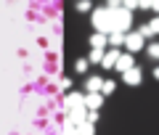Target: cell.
I'll return each mask as SVG.
<instances>
[{
	"mask_svg": "<svg viewBox=\"0 0 159 135\" xmlns=\"http://www.w3.org/2000/svg\"><path fill=\"white\" fill-rule=\"evenodd\" d=\"M93 27L98 29V34H111L114 32V13L109 8H96L93 11Z\"/></svg>",
	"mask_w": 159,
	"mask_h": 135,
	"instance_id": "obj_1",
	"label": "cell"
},
{
	"mask_svg": "<svg viewBox=\"0 0 159 135\" xmlns=\"http://www.w3.org/2000/svg\"><path fill=\"white\" fill-rule=\"evenodd\" d=\"M143 45H146V40H143L138 32H130V34L125 37V51H127V53H138Z\"/></svg>",
	"mask_w": 159,
	"mask_h": 135,
	"instance_id": "obj_2",
	"label": "cell"
},
{
	"mask_svg": "<svg viewBox=\"0 0 159 135\" xmlns=\"http://www.w3.org/2000/svg\"><path fill=\"white\" fill-rule=\"evenodd\" d=\"M117 72H130V69H135V58H133V53H122V56H119V61H117Z\"/></svg>",
	"mask_w": 159,
	"mask_h": 135,
	"instance_id": "obj_3",
	"label": "cell"
},
{
	"mask_svg": "<svg viewBox=\"0 0 159 135\" xmlns=\"http://www.w3.org/2000/svg\"><path fill=\"white\" fill-rule=\"evenodd\" d=\"M122 79H125V85L135 88V85H141V79H143V72L135 66V69H130V72H125V74H122Z\"/></svg>",
	"mask_w": 159,
	"mask_h": 135,
	"instance_id": "obj_4",
	"label": "cell"
},
{
	"mask_svg": "<svg viewBox=\"0 0 159 135\" xmlns=\"http://www.w3.org/2000/svg\"><path fill=\"white\" fill-rule=\"evenodd\" d=\"M119 56H122V51H117V48L106 51V56H103V69H114L117 61H119Z\"/></svg>",
	"mask_w": 159,
	"mask_h": 135,
	"instance_id": "obj_5",
	"label": "cell"
},
{
	"mask_svg": "<svg viewBox=\"0 0 159 135\" xmlns=\"http://www.w3.org/2000/svg\"><path fill=\"white\" fill-rule=\"evenodd\" d=\"M101 103H103V93H88L85 96V106L90 109V111L101 109Z\"/></svg>",
	"mask_w": 159,
	"mask_h": 135,
	"instance_id": "obj_6",
	"label": "cell"
},
{
	"mask_svg": "<svg viewBox=\"0 0 159 135\" xmlns=\"http://www.w3.org/2000/svg\"><path fill=\"white\" fill-rule=\"evenodd\" d=\"M85 88H88V93H101L103 90V77H88Z\"/></svg>",
	"mask_w": 159,
	"mask_h": 135,
	"instance_id": "obj_7",
	"label": "cell"
},
{
	"mask_svg": "<svg viewBox=\"0 0 159 135\" xmlns=\"http://www.w3.org/2000/svg\"><path fill=\"white\" fill-rule=\"evenodd\" d=\"M125 37H127V34H122V32H111V34H109V45L119 51V45H125Z\"/></svg>",
	"mask_w": 159,
	"mask_h": 135,
	"instance_id": "obj_8",
	"label": "cell"
},
{
	"mask_svg": "<svg viewBox=\"0 0 159 135\" xmlns=\"http://www.w3.org/2000/svg\"><path fill=\"white\" fill-rule=\"evenodd\" d=\"M109 43V37H106V34H93V37H90V45H93V48H98V51H103V45H106Z\"/></svg>",
	"mask_w": 159,
	"mask_h": 135,
	"instance_id": "obj_9",
	"label": "cell"
},
{
	"mask_svg": "<svg viewBox=\"0 0 159 135\" xmlns=\"http://www.w3.org/2000/svg\"><path fill=\"white\" fill-rule=\"evenodd\" d=\"M103 56H106L103 51H98V48H93V53H90V58H88V61H90V64H103Z\"/></svg>",
	"mask_w": 159,
	"mask_h": 135,
	"instance_id": "obj_10",
	"label": "cell"
},
{
	"mask_svg": "<svg viewBox=\"0 0 159 135\" xmlns=\"http://www.w3.org/2000/svg\"><path fill=\"white\" fill-rule=\"evenodd\" d=\"M146 53H148V58H157V61H159V43H151L146 48Z\"/></svg>",
	"mask_w": 159,
	"mask_h": 135,
	"instance_id": "obj_11",
	"label": "cell"
},
{
	"mask_svg": "<svg viewBox=\"0 0 159 135\" xmlns=\"http://www.w3.org/2000/svg\"><path fill=\"white\" fill-rule=\"evenodd\" d=\"M114 88H117V85H114L111 79H103V90H101V93H103V96H111V93H114Z\"/></svg>",
	"mask_w": 159,
	"mask_h": 135,
	"instance_id": "obj_12",
	"label": "cell"
},
{
	"mask_svg": "<svg viewBox=\"0 0 159 135\" xmlns=\"http://www.w3.org/2000/svg\"><path fill=\"white\" fill-rule=\"evenodd\" d=\"M148 29H151V34H154V37L159 34V16H154L151 21H148Z\"/></svg>",
	"mask_w": 159,
	"mask_h": 135,
	"instance_id": "obj_13",
	"label": "cell"
},
{
	"mask_svg": "<svg viewBox=\"0 0 159 135\" xmlns=\"http://www.w3.org/2000/svg\"><path fill=\"white\" fill-rule=\"evenodd\" d=\"M85 69H88V61H85V58H80V61H77V72H85Z\"/></svg>",
	"mask_w": 159,
	"mask_h": 135,
	"instance_id": "obj_14",
	"label": "cell"
},
{
	"mask_svg": "<svg viewBox=\"0 0 159 135\" xmlns=\"http://www.w3.org/2000/svg\"><path fill=\"white\" fill-rule=\"evenodd\" d=\"M148 8H151V11H157V13H159V0H157V3H151V6H148Z\"/></svg>",
	"mask_w": 159,
	"mask_h": 135,
	"instance_id": "obj_15",
	"label": "cell"
},
{
	"mask_svg": "<svg viewBox=\"0 0 159 135\" xmlns=\"http://www.w3.org/2000/svg\"><path fill=\"white\" fill-rule=\"evenodd\" d=\"M154 77H157V79H159V66H157V69H154Z\"/></svg>",
	"mask_w": 159,
	"mask_h": 135,
	"instance_id": "obj_16",
	"label": "cell"
}]
</instances>
